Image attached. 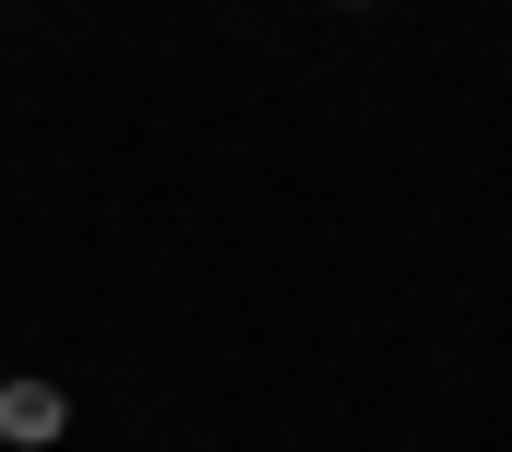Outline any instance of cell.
<instances>
[{"label": "cell", "instance_id": "cell-1", "mask_svg": "<svg viewBox=\"0 0 512 452\" xmlns=\"http://www.w3.org/2000/svg\"><path fill=\"white\" fill-rule=\"evenodd\" d=\"M60 429H72V405L48 381H0V441H60Z\"/></svg>", "mask_w": 512, "mask_h": 452}]
</instances>
